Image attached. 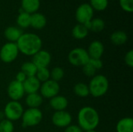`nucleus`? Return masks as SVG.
<instances>
[{"label": "nucleus", "mask_w": 133, "mask_h": 132, "mask_svg": "<svg viewBox=\"0 0 133 132\" xmlns=\"http://www.w3.org/2000/svg\"><path fill=\"white\" fill-rule=\"evenodd\" d=\"M22 9L27 13H34L40 7V0H22Z\"/></svg>", "instance_id": "20"}, {"label": "nucleus", "mask_w": 133, "mask_h": 132, "mask_svg": "<svg viewBox=\"0 0 133 132\" xmlns=\"http://www.w3.org/2000/svg\"><path fill=\"white\" fill-rule=\"evenodd\" d=\"M19 52V51L16 43L8 42L1 47L0 59L4 63H11L16 59Z\"/></svg>", "instance_id": "7"}, {"label": "nucleus", "mask_w": 133, "mask_h": 132, "mask_svg": "<svg viewBox=\"0 0 133 132\" xmlns=\"http://www.w3.org/2000/svg\"><path fill=\"white\" fill-rule=\"evenodd\" d=\"M26 75L23 72H21V71H19L17 74H16V81H17V82H21V83H23V82L26 79Z\"/></svg>", "instance_id": "36"}, {"label": "nucleus", "mask_w": 133, "mask_h": 132, "mask_svg": "<svg viewBox=\"0 0 133 132\" xmlns=\"http://www.w3.org/2000/svg\"><path fill=\"white\" fill-rule=\"evenodd\" d=\"M88 32H89L88 29L83 24L79 23L73 27L72 30V34L74 38L77 40H82L87 36Z\"/></svg>", "instance_id": "22"}, {"label": "nucleus", "mask_w": 133, "mask_h": 132, "mask_svg": "<svg viewBox=\"0 0 133 132\" xmlns=\"http://www.w3.org/2000/svg\"><path fill=\"white\" fill-rule=\"evenodd\" d=\"M104 26H105L104 21L102 19L96 18V19H91L90 30L94 32H101L104 30Z\"/></svg>", "instance_id": "28"}, {"label": "nucleus", "mask_w": 133, "mask_h": 132, "mask_svg": "<svg viewBox=\"0 0 133 132\" xmlns=\"http://www.w3.org/2000/svg\"><path fill=\"white\" fill-rule=\"evenodd\" d=\"M72 120V118L71 114L65 110L55 111L51 117V121L53 124L60 128H65L70 125Z\"/></svg>", "instance_id": "10"}, {"label": "nucleus", "mask_w": 133, "mask_h": 132, "mask_svg": "<svg viewBox=\"0 0 133 132\" xmlns=\"http://www.w3.org/2000/svg\"><path fill=\"white\" fill-rule=\"evenodd\" d=\"M128 40L127 34L125 32L122 30H118L114 32L111 35V41L115 45H122L125 44V42Z\"/></svg>", "instance_id": "21"}, {"label": "nucleus", "mask_w": 133, "mask_h": 132, "mask_svg": "<svg viewBox=\"0 0 133 132\" xmlns=\"http://www.w3.org/2000/svg\"><path fill=\"white\" fill-rule=\"evenodd\" d=\"M23 111V107L19 101L11 100L5 106L3 114L5 119L13 122L21 119Z\"/></svg>", "instance_id": "5"}, {"label": "nucleus", "mask_w": 133, "mask_h": 132, "mask_svg": "<svg viewBox=\"0 0 133 132\" xmlns=\"http://www.w3.org/2000/svg\"><path fill=\"white\" fill-rule=\"evenodd\" d=\"M90 60L87 51L82 47L72 49L68 54V61L73 66L83 67Z\"/></svg>", "instance_id": "6"}, {"label": "nucleus", "mask_w": 133, "mask_h": 132, "mask_svg": "<svg viewBox=\"0 0 133 132\" xmlns=\"http://www.w3.org/2000/svg\"><path fill=\"white\" fill-rule=\"evenodd\" d=\"M73 92L74 93L79 96V97H87L90 95V90L88 85L83 83V82H79L76 83L73 87Z\"/></svg>", "instance_id": "24"}, {"label": "nucleus", "mask_w": 133, "mask_h": 132, "mask_svg": "<svg viewBox=\"0 0 133 132\" xmlns=\"http://www.w3.org/2000/svg\"><path fill=\"white\" fill-rule=\"evenodd\" d=\"M65 75V72L62 68L61 67H55L51 72H50V79L54 80L55 82H59L63 79Z\"/></svg>", "instance_id": "26"}, {"label": "nucleus", "mask_w": 133, "mask_h": 132, "mask_svg": "<svg viewBox=\"0 0 133 132\" xmlns=\"http://www.w3.org/2000/svg\"><path fill=\"white\" fill-rule=\"evenodd\" d=\"M117 132H133V119L127 117L122 118L116 124Z\"/></svg>", "instance_id": "17"}, {"label": "nucleus", "mask_w": 133, "mask_h": 132, "mask_svg": "<svg viewBox=\"0 0 133 132\" xmlns=\"http://www.w3.org/2000/svg\"><path fill=\"white\" fill-rule=\"evenodd\" d=\"M22 34H23L22 30L15 26H9L5 30L4 32V35L5 38L9 40V42H12V43H16V41L19 40V38Z\"/></svg>", "instance_id": "18"}, {"label": "nucleus", "mask_w": 133, "mask_h": 132, "mask_svg": "<svg viewBox=\"0 0 133 132\" xmlns=\"http://www.w3.org/2000/svg\"><path fill=\"white\" fill-rule=\"evenodd\" d=\"M19 51L26 56H33L41 50L42 40L41 37L32 33H23L16 41Z\"/></svg>", "instance_id": "1"}, {"label": "nucleus", "mask_w": 133, "mask_h": 132, "mask_svg": "<svg viewBox=\"0 0 133 132\" xmlns=\"http://www.w3.org/2000/svg\"><path fill=\"white\" fill-rule=\"evenodd\" d=\"M78 125L83 131L95 130L100 123V116L96 109L86 106L82 107L77 115Z\"/></svg>", "instance_id": "2"}, {"label": "nucleus", "mask_w": 133, "mask_h": 132, "mask_svg": "<svg viewBox=\"0 0 133 132\" xmlns=\"http://www.w3.org/2000/svg\"><path fill=\"white\" fill-rule=\"evenodd\" d=\"M20 71L23 72L27 78L33 77L35 76L37 71V68L32 61H26L21 65Z\"/></svg>", "instance_id": "23"}, {"label": "nucleus", "mask_w": 133, "mask_h": 132, "mask_svg": "<svg viewBox=\"0 0 133 132\" xmlns=\"http://www.w3.org/2000/svg\"><path fill=\"white\" fill-rule=\"evenodd\" d=\"M49 105L51 109H53L55 111H61V110H65V109L68 107L69 101L66 97L60 95H57L49 100Z\"/></svg>", "instance_id": "13"}, {"label": "nucleus", "mask_w": 133, "mask_h": 132, "mask_svg": "<svg viewBox=\"0 0 133 132\" xmlns=\"http://www.w3.org/2000/svg\"><path fill=\"white\" fill-rule=\"evenodd\" d=\"M30 18H31V15L30 13H27L23 10V11L20 10L19 14L16 19L17 24L19 25V27L26 28L30 26Z\"/></svg>", "instance_id": "25"}, {"label": "nucleus", "mask_w": 133, "mask_h": 132, "mask_svg": "<svg viewBox=\"0 0 133 132\" xmlns=\"http://www.w3.org/2000/svg\"><path fill=\"white\" fill-rule=\"evenodd\" d=\"M90 5L93 9H96L97 11L104 10L108 4V0H90Z\"/></svg>", "instance_id": "29"}, {"label": "nucleus", "mask_w": 133, "mask_h": 132, "mask_svg": "<svg viewBox=\"0 0 133 132\" xmlns=\"http://www.w3.org/2000/svg\"><path fill=\"white\" fill-rule=\"evenodd\" d=\"M120 5L123 10L132 12L133 11V0H119Z\"/></svg>", "instance_id": "32"}, {"label": "nucleus", "mask_w": 133, "mask_h": 132, "mask_svg": "<svg viewBox=\"0 0 133 132\" xmlns=\"http://www.w3.org/2000/svg\"><path fill=\"white\" fill-rule=\"evenodd\" d=\"M14 125L12 121L3 119L0 121V132H13Z\"/></svg>", "instance_id": "30"}, {"label": "nucleus", "mask_w": 133, "mask_h": 132, "mask_svg": "<svg viewBox=\"0 0 133 132\" xmlns=\"http://www.w3.org/2000/svg\"><path fill=\"white\" fill-rule=\"evenodd\" d=\"M40 94L42 97L51 99L57 95L60 92V86L58 82L49 79L41 85Z\"/></svg>", "instance_id": "8"}, {"label": "nucleus", "mask_w": 133, "mask_h": 132, "mask_svg": "<svg viewBox=\"0 0 133 132\" xmlns=\"http://www.w3.org/2000/svg\"><path fill=\"white\" fill-rule=\"evenodd\" d=\"M25 103L28 108H39L43 103V97L38 93L27 94Z\"/></svg>", "instance_id": "16"}, {"label": "nucleus", "mask_w": 133, "mask_h": 132, "mask_svg": "<svg viewBox=\"0 0 133 132\" xmlns=\"http://www.w3.org/2000/svg\"><path fill=\"white\" fill-rule=\"evenodd\" d=\"M125 64L129 67L132 68L133 67V51L130 50L128 51L125 56Z\"/></svg>", "instance_id": "34"}, {"label": "nucleus", "mask_w": 133, "mask_h": 132, "mask_svg": "<svg viewBox=\"0 0 133 132\" xmlns=\"http://www.w3.org/2000/svg\"><path fill=\"white\" fill-rule=\"evenodd\" d=\"M7 93L11 100L19 101L23 97L25 94L23 83L19 82L16 80H12L8 86Z\"/></svg>", "instance_id": "11"}, {"label": "nucleus", "mask_w": 133, "mask_h": 132, "mask_svg": "<svg viewBox=\"0 0 133 132\" xmlns=\"http://www.w3.org/2000/svg\"><path fill=\"white\" fill-rule=\"evenodd\" d=\"M65 132H83L82 128L76 124H70L65 128Z\"/></svg>", "instance_id": "35"}, {"label": "nucleus", "mask_w": 133, "mask_h": 132, "mask_svg": "<svg viewBox=\"0 0 133 132\" xmlns=\"http://www.w3.org/2000/svg\"><path fill=\"white\" fill-rule=\"evenodd\" d=\"M85 132H97L95 130H90V131H87Z\"/></svg>", "instance_id": "37"}, {"label": "nucleus", "mask_w": 133, "mask_h": 132, "mask_svg": "<svg viewBox=\"0 0 133 132\" xmlns=\"http://www.w3.org/2000/svg\"><path fill=\"white\" fill-rule=\"evenodd\" d=\"M89 62L95 68L97 71L103 68V61L101 58H90Z\"/></svg>", "instance_id": "33"}, {"label": "nucleus", "mask_w": 133, "mask_h": 132, "mask_svg": "<svg viewBox=\"0 0 133 132\" xmlns=\"http://www.w3.org/2000/svg\"><path fill=\"white\" fill-rule=\"evenodd\" d=\"M41 85V83L35 76L26 78V79L23 83L25 93L27 94L37 93L40 89Z\"/></svg>", "instance_id": "15"}, {"label": "nucleus", "mask_w": 133, "mask_h": 132, "mask_svg": "<svg viewBox=\"0 0 133 132\" xmlns=\"http://www.w3.org/2000/svg\"><path fill=\"white\" fill-rule=\"evenodd\" d=\"M88 87L90 95L95 98H99L107 93L109 89V82L105 75H95L91 78Z\"/></svg>", "instance_id": "3"}, {"label": "nucleus", "mask_w": 133, "mask_h": 132, "mask_svg": "<svg viewBox=\"0 0 133 132\" xmlns=\"http://www.w3.org/2000/svg\"><path fill=\"white\" fill-rule=\"evenodd\" d=\"M46 23H47L46 17L43 14L35 12L33 15H31L30 26L32 27H34V29L41 30V29L44 28L46 25Z\"/></svg>", "instance_id": "19"}, {"label": "nucleus", "mask_w": 133, "mask_h": 132, "mask_svg": "<svg viewBox=\"0 0 133 132\" xmlns=\"http://www.w3.org/2000/svg\"><path fill=\"white\" fill-rule=\"evenodd\" d=\"M96 72L97 70L95 68L89 61L83 66V72L87 77H94L96 75Z\"/></svg>", "instance_id": "31"}, {"label": "nucleus", "mask_w": 133, "mask_h": 132, "mask_svg": "<svg viewBox=\"0 0 133 132\" xmlns=\"http://www.w3.org/2000/svg\"><path fill=\"white\" fill-rule=\"evenodd\" d=\"M104 51V44L99 40H94L91 42L87 50V53L90 58H101Z\"/></svg>", "instance_id": "14"}, {"label": "nucleus", "mask_w": 133, "mask_h": 132, "mask_svg": "<svg viewBox=\"0 0 133 132\" xmlns=\"http://www.w3.org/2000/svg\"><path fill=\"white\" fill-rule=\"evenodd\" d=\"M94 16V9L88 3L80 5L76 12V19L80 24H85L91 21Z\"/></svg>", "instance_id": "9"}, {"label": "nucleus", "mask_w": 133, "mask_h": 132, "mask_svg": "<svg viewBox=\"0 0 133 132\" xmlns=\"http://www.w3.org/2000/svg\"><path fill=\"white\" fill-rule=\"evenodd\" d=\"M35 77L40 81V82L43 83L50 79V71L48 68H37Z\"/></svg>", "instance_id": "27"}, {"label": "nucleus", "mask_w": 133, "mask_h": 132, "mask_svg": "<svg viewBox=\"0 0 133 132\" xmlns=\"http://www.w3.org/2000/svg\"><path fill=\"white\" fill-rule=\"evenodd\" d=\"M21 119L23 128L35 127L41 122L43 114L39 108H28L23 111Z\"/></svg>", "instance_id": "4"}, {"label": "nucleus", "mask_w": 133, "mask_h": 132, "mask_svg": "<svg viewBox=\"0 0 133 132\" xmlns=\"http://www.w3.org/2000/svg\"><path fill=\"white\" fill-rule=\"evenodd\" d=\"M32 57L33 58H32L31 61L36 65L37 68H48V66L50 65L51 61V54L45 50L39 51Z\"/></svg>", "instance_id": "12"}]
</instances>
